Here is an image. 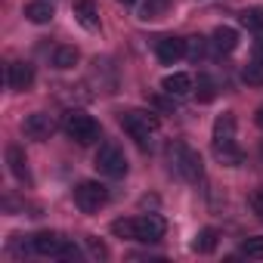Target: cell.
<instances>
[{
  "label": "cell",
  "mask_w": 263,
  "mask_h": 263,
  "mask_svg": "<svg viewBox=\"0 0 263 263\" xmlns=\"http://www.w3.org/2000/svg\"><path fill=\"white\" fill-rule=\"evenodd\" d=\"M62 130H65V134H68L74 143H81V146H93V143L102 137L99 121H96L93 115L81 111V108L65 111V118H62Z\"/></svg>",
  "instance_id": "6da1fadb"
},
{
  "label": "cell",
  "mask_w": 263,
  "mask_h": 263,
  "mask_svg": "<svg viewBox=\"0 0 263 263\" xmlns=\"http://www.w3.org/2000/svg\"><path fill=\"white\" fill-rule=\"evenodd\" d=\"M121 127H124L140 146H146V140H149L152 134H158L161 121H158L152 111H137V108H130V111H121Z\"/></svg>",
  "instance_id": "7a4b0ae2"
},
{
  "label": "cell",
  "mask_w": 263,
  "mask_h": 263,
  "mask_svg": "<svg viewBox=\"0 0 263 263\" xmlns=\"http://www.w3.org/2000/svg\"><path fill=\"white\" fill-rule=\"evenodd\" d=\"M171 164H174V171H177L186 183H198L201 174H204L201 155H198L195 149L183 146V143H174V146H171Z\"/></svg>",
  "instance_id": "3957f363"
},
{
  "label": "cell",
  "mask_w": 263,
  "mask_h": 263,
  "mask_svg": "<svg viewBox=\"0 0 263 263\" xmlns=\"http://www.w3.org/2000/svg\"><path fill=\"white\" fill-rule=\"evenodd\" d=\"M93 164H96V171H99L102 177H108V180H121V177L127 174V155H124V149H121L118 143H102Z\"/></svg>",
  "instance_id": "277c9868"
},
{
  "label": "cell",
  "mask_w": 263,
  "mask_h": 263,
  "mask_svg": "<svg viewBox=\"0 0 263 263\" xmlns=\"http://www.w3.org/2000/svg\"><path fill=\"white\" fill-rule=\"evenodd\" d=\"M105 201H108V189H105L102 183H93V180L78 183V189H74V204H78L84 214H96L99 208H105Z\"/></svg>",
  "instance_id": "5b68a950"
},
{
  "label": "cell",
  "mask_w": 263,
  "mask_h": 263,
  "mask_svg": "<svg viewBox=\"0 0 263 263\" xmlns=\"http://www.w3.org/2000/svg\"><path fill=\"white\" fill-rule=\"evenodd\" d=\"M22 130H25V137H31V140H50L53 130H56V121L47 111H34V115H28L22 121Z\"/></svg>",
  "instance_id": "8992f818"
},
{
  "label": "cell",
  "mask_w": 263,
  "mask_h": 263,
  "mask_svg": "<svg viewBox=\"0 0 263 263\" xmlns=\"http://www.w3.org/2000/svg\"><path fill=\"white\" fill-rule=\"evenodd\" d=\"M155 56H158V62L174 65L177 59L186 56V41L183 37H158L155 41Z\"/></svg>",
  "instance_id": "52a82bcc"
},
{
  "label": "cell",
  "mask_w": 263,
  "mask_h": 263,
  "mask_svg": "<svg viewBox=\"0 0 263 263\" xmlns=\"http://www.w3.org/2000/svg\"><path fill=\"white\" fill-rule=\"evenodd\" d=\"M164 220L158 214H143L137 217V241H158L164 235Z\"/></svg>",
  "instance_id": "ba28073f"
},
{
  "label": "cell",
  "mask_w": 263,
  "mask_h": 263,
  "mask_svg": "<svg viewBox=\"0 0 263 263\" xmlns=\"http://www.w3.org/2000/svg\"><path fill=\"white\" fill-rule=\"evenodd\" d=\"M161 90H164L167 96L180 99V96H189V93L195 90V81H192L186 71H174V74H167V78L161 81Z\"/></svg>",
  "instance_id": "9c48e42d"
},
{
  "label": "cell",
  "mask_w": 263,
  "mask_h": 263,
  "mask_svg": "<svg viewBox=\"0 0 263 263\" xmlns=\"http://www.w3.org/2000/svg\"><path fill=\"white\" fill-rule=\"evenodd\" d=\"M7 164H10V174L19 180V183H31V171H28V158L22 152V146H7Z\"/></svg>",
  "instance_id": "30bf717a"
},
{
  "label": "cell",
  "mask_w": 263,
  "mask_h": 263,
  "mask_svg": "<svg viewBox=\"0 0 263 263\" xmlns=\"http://www.w3.org/2000/svg\"><path fill=\"white\" fill-rule=\"evenodd\" d=\"M31 248L44 257H59L62 248H65V238H59V232H37L31 238Z\"/></svg>",
  "instance_id": "8fae6325"
},
{
  "label": "cell",
  "mask_w": 263,
  "mask_h": 263,
  "mask_svg": "<svg viewBox=\"0 0 263 263\" xmlns=\"http://www.w3.org/2000/svg\"><path fill=\"white\" fill-rule=\"evenodd\" d=\"M7 81H10L13 90H28V87L34 84V65H28V62H13L10 71H7Z\"/></svg>",
  "instance_id": "7c38bea8"
},
{
  "label": "cell",
  "mask_w": 263,
  "mask_h": 263,
  "mask_svg": "<svg viewBox=\"0 0 263 263\" xmlns=\"http://www.w3.org/2000/svg\"><path fill=\"white\" fill-rule=\"evenodd\" d=\"M74 19L87 28V31H96L99 28V13H96V4L93 0H74Z\"/></svg>",
  "instance_id": "4fadbf2b"
},
{
  "label": "cell",
  "mask_w": 263,
  "mask_h": 263,
  "mask_svg": "<svg viewBox=\"0 0 263 263\" xmlns=\"http://www.w3.org/2000/svg\"><path fill=\"white\" fill-rule=\"evenodd\" d=\"M232 140H235V115L223 111L214 121V143H232Z\"/></svg>",
  "instance_id": "5bb4252c"
},
{
  "label": "cell",
  "mask_w": 263,
  "mask_h": 263,
  "mask_svg": "<svg viewBox=\"0 0 263 263\" xmlns=\"http://www.w3.org/2000/svg\"><path fill=\"white\" fill-rule=\"evenodd\" d=\"M25 16H28V22H34V25H47V22L56 16V10H53L50 0H31V4L25 7Z\"/></svg>",
  "instance_id": "9a60e30c"
},
{
  "label": "cell",
  "mask_w": 263,
  "mask_h": 263,
  "mask_svg": "<svg viewBox=\"0 0 263 263\" xmlns=\"http://www.w3.org/2000/svg\"><path fill=\"white\" fill-rule=\"evenodd\" d=\"M211 44H214L217 53H232V50L238 47V31L229 28V25H220V28L214 31V37H211Z\"/></svg>",
  "instance_id": "2e32d148"
},
{
  "label": "cell",
  "mask_w": 263,
  "mask_h": 263,
  "mask_svg": "<svg viewBox=\"0 0 263 263\" xmlns=\"http://www.w3.org/2000/svg\"><path fill=\"white\" fill-rule=\"evenodd\" d=\"M214 158L223 161V164H229V167H235V164L245 161V152L235 146V140L232 143H214Z\"/></svg>",
  "instance_id": "e0dca14e"
},
{
  "label": "cell",
  "mask_w": 263,
  "mask_h": 263,
  "mask_svg": "<svg viewBox=\"0 0 263 263\" xmlns=\"http://www.w3.org/2000/svg\"><path fill=\"white\" fill-rule=\"evenodd\" d=\"M78 59H81L78 47H56V53H53V65L62 68V71H65V68H74Z\"/></svg>",
  "instance_id": "ac0fdd59"
},
{
  "label": "cell",
  "mask_w": 263,
  "mask_h": 263,
  "mask_svg": "<svg viewBox=\"0 0 263 263\" xmlns=\"http://www.w3.org/2000/svg\"><path fill=\"white\" fill-rule=\"evenodd\" d=\"M217 238H220L217 229H201V232L195 235V241H192V251H195V254H211V251L217 248Z\"/></svg>",
  "instance_id": "d6986e66"
},
{
  "label": "cell",
  "mask_w": 263,
  "mask_h": 263,
  "mask_svg": "<svg viewBox=\"0 0 263 263\" xmlns=\"http://www.w3.org/2000/svg\"><path fill=\"white\" fill-rule=\"evenodd\" d=\"M238 19L248 31H263V7H248Z\"/></svg>",
  "instance_id": "ffe728a7"
},
{
  "label": "cell",
  "mask_w": 263,
  "mask_h": 263,
  "mask_svg": "<svg viewBox=\"0 0 263 263\" xmlns=\"http://www.w3.org/2000/svg\"><path fill=\"white\" fill-rule=\"evenodd\" d=\"M111 232L118 238H137V217H121L111 223Z\"/></svg>",
  "instance_id": "44dd1931"
},
{
  "label": "cell",
  "mask_w": 263,
  "mask_h": 263,
  "mask_svg": "<svg viewBox=\"0 0 263 263\" xmlns=\"http://www.w3.org/2000/svg\"><path fill=\"white\" fill-rule=\"evenodd\" d=\"M241 78H245V84L260 87V84H263V59H251V65H245Z\"/></svg>",
  "instance_id": "7402d4cb"
},
{
  "label": "cell",
  "mask_w": 263,
  "mask_h": 263,
  "mask_svg": "<svg viewBox=\"0 0 263 263\" xmlns=\"http://www.w3.org/2000/svg\"><path fill=\"white\" fill-rule=\"evenodd\" d=\"M241 254H245V257H251V260H263V235L245 238V245H241Z\"/></svg>",
  "instance_id": "603a6c76"
},
{
  "label": "cell",
  "mask_w": 263,
  "mask_h": 263,
  "mask_svg": "<svg viewBox=\"0 0 263 263\" xmlns=\"http://www.w3.org/2000/svg\"><path fill=\"white\" fill-rule=\"evenodd\" d=\"M195 93H198V102H211V99L217 96V87H214V81H211L208 74H201V78H198Z\"/></svg>",
  "instance_id": "cb8c5ba5"
},
{
  "label": "cell",
  "mask_w": 263,
  "mask_h": 263,
  "mask_svg": "<svg viewBox=\"0 0 263 263\" xmlns=\"http://www.w3.org/2000/svg\"><path fill=\"white\" fill-rule=\"evenodd\" d=\"M204 53H208V41H204V37H189V41H186V56H189V59L198 62Z\"/></svg>",
  "instance_id": "d4e9b609"
},
{
  "label": "cell",
  "mask_w": 263,
  "mask_h": 263,
  "mask_svg": "<svg viewBox=\"0 0 263 263\" xmlns=\"http://www.w3.org/2000/svg\"><path fill=\"white\" fill-rule=\"evenodd\" d=\"M164 7H167V0H149V4L143 7V16H140V19H146V22H149V19H158V16L164 13Z\"/></svg>",
  "instance_id": "484cf974"
},
{
  "label": "cell",
  "mask_w": 263,
  "mask_h": 263,
  "mask_svg": "<svg viewBox=\"0 0 263 263\" xmlns=\"http://www.w3.org/2000/svg\"><path fill=\"white\" fill-rule=\"evenodd\" d=\"M248 204H251V211L263 220V189H257V192H251L248 195Z\"/></svg>",
  "instance_id": "4316f807"
},
{
  "label": "cell",
  "mask_w": 263,
  "mask_h": 263,
  "mask_svg": "<svg viewBox=\"0 0 263 263\" xmlns=\"http://www.w3.org/2000/svg\"><path fill=\"white\" fill-rule=\"evenodd\" d=\"M87 248H90V254H93V257H102V260L108 257V248H105L102 241H96V238H87Z\"/></svg>",
  "instance_id": "83f0119b"
},
{
  "label": "cell",
  "mask_w": 263,
  "mask_h": 263,
  "mask_svg": "<svg viewBox=\"0 0 263 263\" xmlns=\"http://www.w3.org/2000/svg\"><path fill=\"white\" fill-rule=\"evenodd\" d=\"M59 257H62V260H78V257H81V251H78L74 245H68V241H65V248H62V254H59Z\"/></svg>",
  "instance_id": "f1b7e54d"
},
{
  "label": "cell",
  "mask_w": 263,
  "mask_h": 263,
  "mask_svg": "<svg viewBox=\"0 0 263 263\" xmlns=\"http://www.w3.org/2000/svg\"><path fill=\"white\" fill-rule=\"evenodd\" d=\"M251 56H254V59H263V34L251 44Z\"/></svg>",
  "instance_id": "f546056e"
},
{
  "label": "cell",
  "mask_w": 263,
  "mask_h": 263,
  "mask_svg": "<svg viewBox=\"0 0 263 263\" xmlns=\"http://www.w3.org/2000/svg\"><path fill=\"white\" fill-rule=\"evenodd\" d=\"M152 102H155V105H158V108H174V102H167V99H158V96H155V99H152Z\"/></svg>",
  "instance_id": "4dcf8cb0"
},
{
  "label": "cell",
  "mask_w": 263,
  "mask_h": 263,
  "mask_svg": "<svg viewBox=\"0 0 263 263\" xmlns=\"http://www.w3.org/2000/svg\"><path fill=\"white\" fill-rule=\"evenodd\" d=\"M254 121H257V127H263V105L257 108V115H254Z\"/></svg>",
  "instance_id": "1f68e13d"
},
{
  "label": "cell",
  "mask_w": 263,
  "mask_h": 263,
  "mask_svg": "<svg viewBox=\"0 0 263 263\" xmlns=\"http://www.w3.org/2000/svg\"><path fill=\"white\" fill-rule=\"evenodd\" d=\"M118 4H124V7H134V4H137V0H118Z\"/></svg>",
  "instance_id": "d6a6232c"
}]
</instances>
